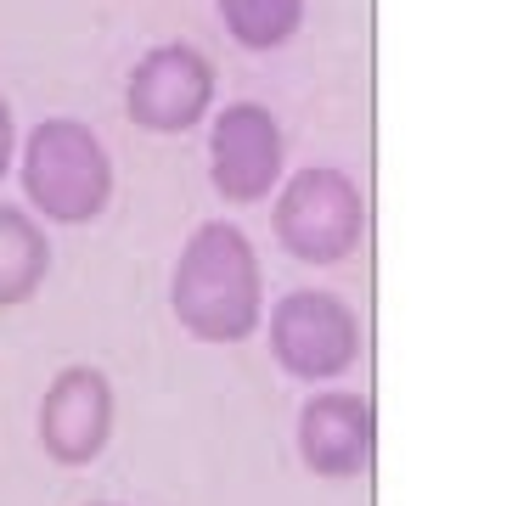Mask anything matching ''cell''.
Wrapping results in <instances>:
<instances>
[{
	"label": "cell",
	"instance_id": "6da1fadb",
	"mask_svg": "<svg viewBox=\"0 0 512 506\" xmlns=\"http://www.w3.org/2000/svg\"><path fill=\"white\" fill-rule=\"evenodd\" d=\"M169 315L197 343H242L265 327V270L254 237L231 220H203L175 253Z\"/></svg>",
	"mask_w": 512,
	"mask_h": 506
},
{
	"label": "cell",
	"instance_id": "7a4b0ae2",
	"mask_svg": "<svg viewBox=\"0 0 512 506\" xmlns=\"http://www.w3.org/2000/svg\"><path fill=\"white\" fill-rule=\"evenodd\" d=\"M17 186L23 209L40 225H91L113 203V152L85 119H40L17 141Z\"/></svg>",
	"mask_w": 512,
	"mask_h": 506
},
{
	"label": "cell",
	"instance_id": "3957f363",
	"mask_svg": "<svg viewBox=\"0 0 512 506\" xmlns=\"http://www.w3.org/2000/svg\"><path fill=\"white\" fill-rule=\"evenodd\" d=\"M271 231L299 265H344L366 242V197L349 169L304 164L276 186Z\"/></svg>",
	"mask_w": 512,
	"mask_h": 506
},
{
	"label": "cell",
	"instance_id": "277c9868",
	"mask_svg": "<svg viewBox=\"0 0 512 506\" xmlns=\"http://www.w3.org/2000/svg\"><path fill=\"white\" fill-rule=\"evenodd\" d=\"M271 360L299 383H327L361 360V315L327 287H293L265 315Z\"/></svg>",
	"mask_w": 512,
	"mask_h": 506
},
{
	"label": "cell",
	"instance_id": "5b68a950",
	"mask_svg": "<svg viewBox=\"0 0 512 506\" xmlns=\"http://www.w3.org/2000/svg\"><path fill=\"white\" fill-rule=\"evenodd\" d=\"M214 62L186 40H164L141 51L124 79V119L147 135H186L214 113Z\"/></svg>",
	"mask_w": 512,
	"mask_h": 506
},
{
	"label": "cell",
	"instance_id": "8992f818",
	"mask_svg": "<svg viewBox=\"0 0 512 506\" xmlns=\"http://www.w3.org/2000/svg\"><path fill=\"white\" fill-rule=\"evenodd\" d=\"M282 164H287V141L265 102L242 96V102H226L209 113V186L226 203L248 209V203L276 197Z\"/></svg>",
	"mask_w": 512,
	"mask_h": 506
},
{
	"label": "cell",
	"instance_id": "52a82bcc",
	"mask_svg": "<svg viewBox=\"0 0 512 506\" xmlns=\"http://www.w3.org/2000/svg\"><path fill=\"white\" fill-rule=\"evenodd\" d=\"M113 422H119L113 377L102 366H91V360L62 366L46 383V394H40V411H34L40 450L57 467H91L107 450V439H113Z\"/></svg>",
	"mask_w": 512,
	"mask_h": 506
},
{
	"label": "cell",
	"instance_id": "ba28073f",
	"mask_svg": "<svg viewBox=\"0 0 512 506\" xmlns=\"http://www.w3.org/2000/svg\"><path fill=\"white\" fill-rule=\"evenodd\" d=\"M293 439H299V456L310 473L355 478L377 456V411L355 388H327V394H310L304 400Z\"/></svg>",
	"mask_w": 512,
	"mask_h": 506
},
{
	"label": "cell",
	"instance_id": "9c48e42d",
	"mask_svg": "<svg viewBox=\"0 0 512 506\" xmlns=\"http://www.w3.org/2000/svg\"><path fill=\"white\" fill-rule=\"evenodd\" d=\"M51 276V237L23 203H0V310L29 304Z\"/></svg>",
	"mask_w": 512,
	"mask_h": 506
},
{
	"label": "cell",
	"instance_id": "30bf717a",
	"mask_svg": "<svg viewBox=\"0 0 512 506\" xmlns=\"http://www.w3.org/2000/svg\"><path fill=\"white\" fill-rule=\"evenodd\" d=\"M220 6V29L242 51H282L304 29V0H214Z\"/></svg>",
	"mask_w": 512,
	"mask_h": 506
},
{
	"label": "cell",
	"instance_id": "8fae6325",
	"mask_svg": "<svg viewBox=\"0 0 512 506\" xmlns=\"http://www.w3.org/2000/svg\"><path fill=\"white\" fill-rule=\"evenodd\" d=\"M17 141H23V135H17L12 102H6V90H0V180H6V175L17 169Z\"/></svg>",
	"mask_w": 512,
	"mask_h": 506
},
{
	"label": "cell",
	"instance_id": "7c38bea8",
	"mask_svg": "<svg viewBox=\"0 0 512 506\" xmlns=\"http://www.w3.org/2000/svg\"><path fill=\"white\" fill-rule=\"evenodd\" d=\"M91 506H113V501H91Z\"/></svg>",
	"mask_w": 512,
	"mask_h": 506
}]
</instances>
